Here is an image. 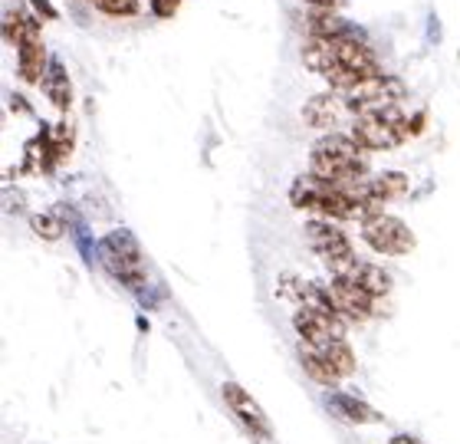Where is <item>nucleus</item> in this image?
Segmentation results:
<instances>
[{
	"mask_svg": "<svg viewBox=\"0 0 460 444\" xmlns=\"http://www.w3.org/2000/svg\"><path fill=\"white\" fill-rule=\"evenodd\" d=\"M299 362H303V369H306V376L313 378V382H319V386H336V382H339L336 369L329 366V362L319 356L316 349L299 346Z\"/></svg>",
	"mask_w": 460,
	"mask_h": 444,
	"instance_id": "nucleus-18",
	"label": "nucleus"
},
{
	"mask_svg": "<svg viewBox=\"0 0 460 444\" xmlns=\"http://www.w3.org/2000/svg\"><path fill=\"white\" fill-rule=\"evenodd\" d=\"M89 4L102 10V13H109V17H135L142 10L138 0H89Z\"/></svg>",
	"mask_w": 460,
	"mask_h": 444,
	"instance_id": "nucleus-21",
	"label": "nucleus"
},
{
	"mask_svg": "<svg viewBox=\"0 0 460 444\" xmlns=\"http://www.w3.org/2000/svg\"><path fill=\"white\" fill-rule=\"evenodd\" d=\"M303 4H309V7H316V10H332L339 0H303Z\"/></svg>",
	"mask_w": 460,
	"mask_h": 444,
	"instance_id": "nucleus-24",
	"label": "nucleus"
},
{
	"mask_svg": "<svg viewBox=\"0 0 460 444\" xmlns=\"http://www.w3.org/2000/svg\"><path fill=\"white\" fill-rule=\"evenodd\" d=\"M349 136L365 148V152H388V148L402 146L404 138H411L408 132V116L402 109H378V112H365L355 116Z\"/></svg>",
	"mask_w": 460,
	"mask_h": 444,
	"instance_id": "nucleus-3",
	"label": "nucleus"
},
{
	"mask_svg": "<svg viewBox=\"0 0 460 444\" xmlns=\"http://www.w3.org/2000/svg\"><path fill=\"white\" fill-rule=\"evenodd\" d=\"M349 102V112L365 116V112H378V109H392L404 99V83L394 76H372L358 83V86L342 93Z\"/></svg>",
	"mask_w": 460,
	"mask_h": 444,
	"instance_id": "nucleus-6",
	"label": "nucleus"
},
{
	"mask_svg": "<svg viewBox=\"0 0 460 444\" xmlns=\"http://www.w3.org/2000/svg\"><path fill=\"white\" fill-rule=\"evenodd\" d=\"M99 257L106 263V271L112 273L115 280L125 287H142L145 283V261L142 247L128 231H112L109 237H102L99 244Z\"/></svg>",
	"mask_w": 460,
	"mask_h": 444,
	"instance_id": "nucleus-4",
	"label": "nucleus"
},
{
	"mask_svg": "<svg viewBox=\"0 0 460 444\" xmlns=\"http://www.w3.org/2000/svg\"><path fill=\"white\" fill-rule=\"evenodd\" d=\"M148 4H152L155 17H162V20L174 17V13H178V7H181V0H148Z\"/></svg>",
	"mask_w": 460,
	"mask_h": 444,
	"instance_id": "nucleus-22",
	"label": "nucleus"
},
{
	"mask_svg": "<svg viewBox=\"0 0 460 444\" xmlns=\"http://www.w3.org/2000/svg\"><path fill=\"white\" fill-rule=\"evenodd\" d=\"M362 241L368 244L375 253H385V257H404V253L414 251L411 227H408L402 218H392V214H378L372 221H365Z\"/></svg>",
	"mask_w": 460,
	"mask_h": 444,
	"instance_id": "nucleus-7",
	"label": "nucleus"
},
{
	"mask_svg": "<svg viewBox=\"0 0 460 444\" xmlns=\"http://www.w3.org/2000/svg\"><path fill=\"white\" fill-rule=\"evenodd\" d=\"M30 227H33L43 241H59V237H63V231H66V224L59 221L57 214H37V218L30 221Z\"/></svg>",
	"mask_w": 460,
	"mask_h": 444,
	"instance_id": "nucleus-20",
	"label": "nucleus"
},
{
	"mask_svg": "<svg viewBox=\"0 0 460 444\" xmlns=\"http://www.w3.org/2000/svg\"><path fill=\"white\" fill-rule=\"evenodd\" d=\"M309 349H316L319 356H323L329 366L336 369L339 378L352 376V372H355V352H352V346H349L345 339H332V342H323V346H309Z\"/></svg>",
	"mask_w": 460,
	"mask_h": 444,
	"instance_id": "nucleus-16",
	"label": "nucleus"
},
{
	"mask_svg": "<svg viewBox=\"0 0 460 444\" xmlns=\"http://www.w3.org/2000/svg\"><path fill=\"white\" fill-rule=\"evenodd\" d=\"M345 277H352V280L358 283L362 290L372 293L375 299H382L385 293L392 290V277L385 273V267H375V263H362V261H358L352 267V273H345Z\"/></svg>",
	"mask_w": 460,
	"mask_h": 444,
	"instance_id": "nucleus-15",
	"label": "nucleus"
},
{
	"mask_svg": "<svg viewBox=\"0 0 460 444\" xmlns=\"http://www.w3.org/2000/svg\"><path fill=\"white\" fill-rule=\"evenodd\" d=\"M17 73L23 83H40L47 76V47L40 37V23L30 17L23 20V30H20L17 40Z\"/></svg>",
	"mask_w": 460,
	"mask_h": 444,
	"instance_id": "nucleus-10",
	"label": "nucleus"
},
{
	"mask_svg": "<svg viewBox=\"0 0 460 444\" xmlns=\"http://www.w3.org/2000/svg\"><path fill=\"white\" fill-rule=\"evenodd\" d=\"M326 405L332 415L349 422V425H375V422H382V415H378L372 405H365V402H358V398H352V395H342V392L326 395Z\"/></svg>",
	"mask_w": 460,
	"mask_h": 444,
	"instance_id": "nucleus-14",
	"label": "nucleus"
},
{
	"mask_svg": "<svg viewBox=\"0 0 460 444\" xmlns=\"http://www.w3.org/2000/svg\"><path fill=\"white\" fill-rule=\"evenodd\" d=\"M358 194H362L365 201H372L375 208H382L385 201H394V198L408 194V174L382 172L375 174V178H365V182H358Z\"/></svg>",
	"mask_w": 460,
	"mask_h": 444,
	"instance_id": "nucleus-13",
	"label": "nucleus"
},
{
	"mask_svg": "<svg viewBox=\"0 0 460 444\" xmlns=\"http://www.w3.org/2000/svg\"><path fill=\"white\" fill-rule=\"evenodd\" d=\"M345 112H349L345 96L323 93V96H313L306 106H303V122H306L309 129H323V132H329V129H336L339 122H342Z\"/></svg>",
	"mask_w": 460,
	"mask_h": 444,
	"instance_id": "nucleus-12",
	"label": "nucleus"
},
{
	"mask_svg": "<svg viewBox=\"0 0 460 444\" xmlns=\"http://www.w3.org/2000/svg\"><path fill=\"white\" fill-rule=\"evenodd\" d=\"M388 444H421V441H418V438H411V435H394Z\"/></svg>",
	"mask_w": 460,
	"mask_h": 444,
	"instance_id": "nucleus-25",
	"label": "nucleus"
},
{
	"mask_svg": "<svg viewBox=\"0 0 460 444\" xmlns=\"http://www.w3.org/2000/svg\"><path fill=\"white\" fill-rule=\"evenodd\" d=\"M309 172L319 174V178H326L332 184H358L365 182V172H368V164H365V148L355 142L352 136H326L319 138L316 146H313V155H309Z\"/></svg>",
	"mask_w": 460,
	"mask_h": 444,
	"instance_id": "nucleus-2",
	"label": "nucleus"
},
{
	"mask_svg": "<svg viewBox=\"0 0 460 444\" xmlns=\"http://www.w3.org/2000/svg\"><path fill=\"white\" fill-rule=\"evenodd\" d=\"M43 89H47V96L53 106L69 109L73 89H69V76H66V69H63V63H49V73L43 76Z\"/></svg>",
	"mask_w": 460,
	"mask_h": 444,
	"instance_id": "nucleus-17",
	"label": "nucleus"
},
{
	"mask_svg": "<svg viewBox=\"0 0 460 444\" xmlns=\"http://www.w3.org/2000/svg\"><path fill=\"white\" fill-rule=\"evenodd\" d=\"M303 63L309 69L323 73L332 83V89H342V93L365 83V79L382 76L375 49L365 47L358 33H349V37H313L303 47Z\"/></svg>",
	"mask_w": 460,
	"mask_h": 444,
	"instance_id": "nucleus-1",
	"label": "nucleus"
},
{
	"mask_svg": "<svg viewBox=\"0 0 460 444\" xmlns=\"http://www.w3.org/2000/svg\"><path fill=\"white\" fill-rule=\"evenodd\" d=\"M306 244L313 251L323 257L332 277H345V273H352V267L358 263L352 251V241L345 237V231H339L336 224L326 221V218H316V221H306Z\"/></svg>",
	"mask_w": 460,
	"mask_h": 444,
	"instance_id": "nucleus-5",
	"label": "nucleus"
},
{
	"mask_svg": "<svg viewBox=\"0 0 460 444\" xmlns=\"http://www.w3.org/2000/svg\"><path fill=\"white\" fill-rule=\"evenodd\" d=\"M329 293H332V299H336V309H339V316L342 319H355V323H362V319L372 316L375 297L368 290H362L352 277H332Z\"/></svg>",
	"mask_w": 460,
	"mask_h": 444,
	"instance_id": "nucleus-11",
	"label": "nucleus"
},
{
	"mask_svg": "<svg viewBox=\"0 0 460 444\" xmlns=\"http://www.w3.org/2000/svg\"><path fill=\"white\" fill-rule=\"evenodd\" d=\"M293 329L299 333L303 346H323V342H332V339H345L342 316L323 313V309H313V306H296Z\"/></svg>",
	"mask_w": 460,
	"mask_h": 444,
	"instance_id": "nucleus-9",
	"label": "nucleus"
},
{
	"mask_svg": "<svg viewBox=\"0 0 460 444\" xmlns=\"http://www.w3.org/2000/svg\"><path fill=\"white\" fill-rule=\"evenodd\" d=\"M221 395H224V405L230 408V415L237 418V422L247 428L250 435L260 438V441H273V425H270L267 412H263V405H260L257 398L250 395L247 388L237 386V382H224Z\"/></svg>",
	"mask_w": 460,
	"mask_h": 444,
	"instance_id": "nucleus-8",
	"label": "nucleus"
},
{
	"mask_svg": "<svg viewBox=\"0 0 460 444\" xmlns=\"http://www.w3.org/2000/svg\"><path fill=\"white\" fill-rule=\"evenodd\" d=\"M49 152H53V162H63L69 152H73V129L66 122H59L53 132H49Z\"/></svg>",
	"mask_w": 460,
	"mask_h": 444,
	"instance_id": "nucleus-19",
	"label": "nucleus"
},
{
	"mask_svg": "<svg viewBox=\"0 0 460 444\" xmlns=\"http://www.w3.org/2000/svg\"><path fill=\"white\" fill-rule=\"evenodd\" d=\"M30 4H33V7H37V13H43V17H47V20L57 17V10L49 7V0H30Z\"/></svg>",
	"mask_w": 460,
	"mask_h": 444,
	"instance_id": "nucleus-23",
	"label": "nucleus"
}]
</instances>
